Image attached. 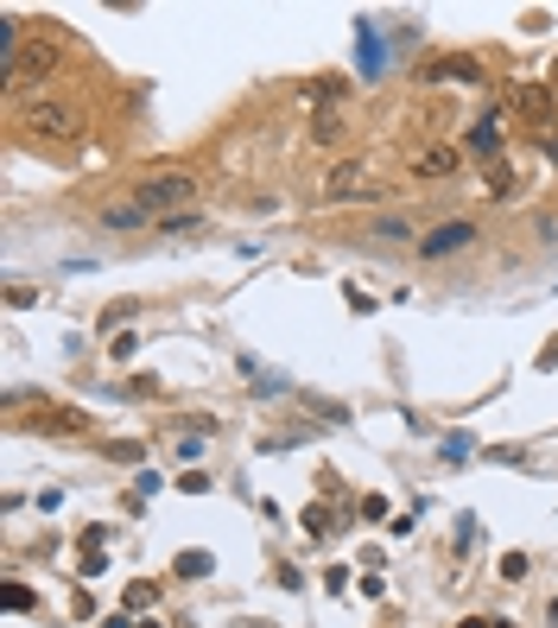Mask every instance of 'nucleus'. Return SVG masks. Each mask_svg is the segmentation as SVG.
Wrapping results in <instances>:
<instances>
[{
  "label": "nucleus",
  "instance_id": "obj_1",
  "mask_svg": "<svg viewBox=\"0 0 558 628\" xmlns=\"http://www.w3.org/2000/svg\"><path fill=\"white\" fill-rule=\"evenodd\" d=\"M20 127H26L32 140H45V147H77L89 121H83V109L64 102V95H26V102H20Z\"/></svg>",
  "mask_w": 558,
  "mask_h": 628
},
{
  "label": "nucleus",
  "instance_id": "obj_2",
  "mask_svg": "<svg viewBox=\"0 0 558 628\" xmlns=\"http://www.w3.org/2000/svg\"><path fill=\"white\" fill-rule=\"evenodd\" d=\"M58 58H64L58 38H32V45H20L13 58L0 64V70H7V90L20 95V90H32V83H45V77L58 70Z\"/></svg>",
  "mask_w": 558,
  "mask_h": 628
},
{
  "label": "nucleus",
  "instance_id": "obj_3",
  "mask_svg": "<svg viewBox=\"0 0 558 628\" xmlns=\"http://www.w3.org/2000/svg\"><path fill=\"white\" fill-rule=\"evenodd\" d=\"M191 191H197L191 172H159V179L134 184V204L147 209V216H178V204H191Z\"/></svg>",
  "mask_w": 558,
  "mask_h": 628
},
{
  "label": "nucleus",
  "instance_id": "obj_4",
  "mask_svg": "<svg viewBox=\"0 0 558 628\" xmlns=\"http://www.w3.org/2000/svg\"><path fill=\"white\" fill-rule=\"evenodd\" d=\"M382 191V179H368V165H337L330 179H323V204H350V197H375Z\"/></svg>",
  "mask_w": 558,
  "mask_h": 628
},
{
  "label": "nucleus",
  "instance_id": "obj_5",
  "mask_svg": "<svg viewBox=\"0 0 558 628\" xmlns=\"http://www.w3.org/2000/svg\"><path fill=\"white\" fill-rule=\"evenodd\" d=\"M457 165H464V152L451 147V140H444V147H419L407 159V172L419 184H439V179H457Z\"/></svg>",
  "mask_w": 558,
  "mask_h": 628
},
{
  "label": "nucleus",
  "instance_id": "obj_6",
  "mask_svg": "<svg viewBox=\"0 0 558 628\" xmlns=\"http://www.w3.org/2000/svg\"><path fill=\"white\" fill-rule=\"evenodd\" d=\"M419 77H425V83H482V64L476 58H425Z\"/></svg>",
  "mask_w": 558,
  "mask_h": 628
},
{
  "label": "nucleus",
  "instance_id": "obj_7",
  "mask_svg": "<svg viewBox=\"0 0 558 628\" xmlns=\"http://www.w3.org/2000/svg\"><path fill=\"white\" fill-rule=\"evenodd\" d=\"M470 241H476V229L457 216V222H439V236L419 241V254H425V261H439V254H457V248H470Z\"/></svg>",
  "mask_w": 558,
  "mask_h": 628
},
{
  "label": "nucleus",
  "instance_id": "obj_8",
  "mask_svg": "<svg viewBox=\"0 0 558 628\" xmlns=\"http://www.w3.org/2000/svg\"><path fill=\"white\" fill-rule=\"evenodd\" d=\"M32 432H52V438H77V432H89V419L77 413V407H38Z\"/></svg>",
  "mask_w": 558,
  "mask_h": 628
},
{
  "label": "nucleus",
  "instance_id": "obj_9",
  "mask_svg": "<svg viewBox=\"0 0 558 628\" xmlns=\"http://www.w3.org/2000/svg\"><path fill=\"white\" fill-rule=\"evenodd\" d=\"M102 229H147V209H140V204H115V209H102Z\"/></svg>",
  "mask_w": 558,
  "mask_h": 628
},
{
  "label": "nucleus",
  "instance_id": "obj_10",
  "mask_svg": "<svg viewBox=\"0 0 558 628\" xmlns=\"http://www.w3.org/2000/svg\"><path fill=\"white\" fill-rule=\"evenodd\" d=\"M159 236H204V216H184V209H178V216L159 222Z\"/></svg>",
  "mask_w": 558,
  "mask_h": 628
},
{
  "label": "nucleus",
  "instance_id": "obj_11",
  "mask_svg": "<svg viewBox=\"0 0 558 628\" xmlns=\"http://www.w3.org/2000/svg\"><path fill=\"white\" fill-rule=\"evenodd\" d=\"M375 241H412V222L407 216H382V222H375Z\"/></svg>",
  "mask_w": 558,
  "mask_h": 628
},
{
  "label": "nucleus",
  "instance_id": "obj_12",
  "mask_svg": "<svg viewBox=\"0 0 558 628\" xmlns=\"http://www.w3.org/2000/svg\"><path fill=\"white\" fill-rule=\"evenodd\" d=\"M514 102H521L527 115H553V90H514Z\"/></svg>",
  "mask_w": 558,
  "mask_h": 628
},
{
  "label": "nucleus",
  "instance_id": "obj_13",
  "mask_svg": "<svg viewBox=\"0 0 558 628\" xmlns=\"http://www.w3.org/2000/svg\"><path fill=\"white\" fill-rule=\"evenodd\" d=\"M514 191H521V179H514L508 165H496V172H489V197H514Z\"/></svg>",
  "mask_w": 558,
  "mask_h": 628
},
{
  "label": "nucleus",
  "instance_id": "obj_14",
  "mask_svg": "<svg viewBox=\"0 0 558 628\" xmlns=\"http://www.w3.org/2000/svg\"><path fill=\"white\" fill-rule=\"evenodd\" d=\"M0 603H7L13 616H26V609H32V591H26V584H7V591H0Z\"/></svg>",
  "mask_w": 558,
  "mask_h": 628
},
{
  "label": "nucleus",
  "instance_id": "obj_15",
  "mask_svg": "<svg viewBox=\"0 0 558 628\" xmlns=\"http://www.w3.org/2000/svg\"><path fill=\"white\" fill-rule=\"evenodd\" d=\"M496 127H501V115H489L482 127H476V140H470V147H476V152H489V147H496Z\"/></svg>",
  "mask_w": 558,
  "mask_h": 628
},
{
  "label": "nucleus",
  "instance_id": "obj_16",
  "mask_svg": "<svg viewBox=\"0 0 558 628\" xmlns=\"http://www.w3.org/2000/svg\"><path fill=\"white\" fill-rule=\"evenodd\" d=\"M178 571H184V578H204L209 559H204V552H184V559H178Z\"/></svg>",
  "mask_w": 558,
  "mask_h": 628
},
{
  "label": "nucleus",
  "instance_id": "obj_17",
  "mask_svg": "<svg viewBox=\"0 0 558 628\" xmlns=\"http://www.w3.org/2000/svg\"><path fill=\"white\" fill-rule=\"evenodd\" d=\"M159 597V584H127V603H134V609H140V603H152Z\"/></svg>",
  "mask_w": 558,
  "mask_h": 628
},
{
  "label": "nucleus",
  "instance_id": "obj_18",
  "mask_svg": "<svg viewBox=\"0 0 558 628\" xmlns=\"http://www.w3.org/2000/svg\"><path fill=\"white\" fill-rule=\"evenodd\" d=\"M457 628H501V623H482V616H470V623H457Z\"/></svg>",
  "mask_w": 558,
  "mask_h": 628
},
{
  "label": "nucleus",
  "instance_id": "obj_19",
  "mask_svg": "<svg viewBox=\"0 0 558 628\" xmlns=\"http://www.w3.org/2000/svg\"><path fill=\"white\" fill-rule=\"evenodd\" d=\"M241 628H273V623H241Z\"/></svg>",
  "mask_w": 558,
  "mask_h": 628
}]
</instances>
